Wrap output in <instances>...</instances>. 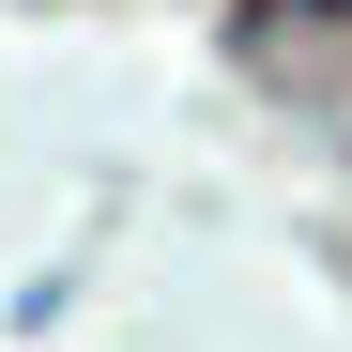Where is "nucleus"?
I'll return each instance as SVG.
<instances>
[{
	"mask_svg": "<svg viewBox=\"0 0 352 352\" xmlns=\"http://www.w3.org/2000/svg\"><path fill=\"white\" fill-rule=\"evenodd\" d=\"M230 62H245L307 138L352 153V0H245V16H230Z\"/></svg>",
	"mask_w": 352,
	"mask_h": 352,
	"instance_id": "f257e3e1",
	"label": "nucleus"
}]
</instances>
